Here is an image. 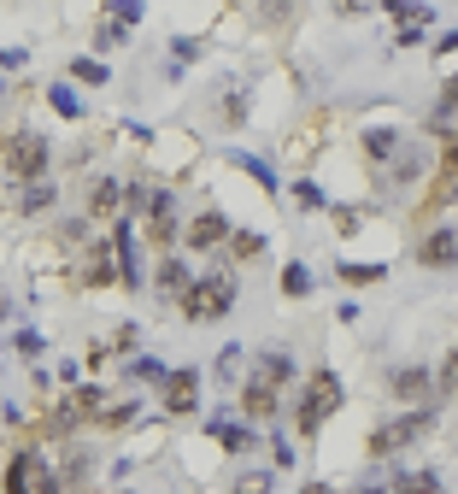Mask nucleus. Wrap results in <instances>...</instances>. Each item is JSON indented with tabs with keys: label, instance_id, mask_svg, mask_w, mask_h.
I'll use <instances>...</instances> for the list:
<instances>
[{
	"label": "nucleus",
	"instance_id": "nucleus-1",
	"mask_svg": "<svg viewBox=\"0 0 458 494\" xmlns=\"http://www.w3.org/2000/svg\"><path fill=\"white\" fill-rule=\"evenodd\" d=\"M182 318H194V324H218V318L235 312V277L229 271H212V277H189V289L177 294Z\"/></svg>",
	"mask_w": 458,
	"mask_h": 494
},
{
	"label": "nucleus",
	"instance_id": "nucleus-2",
	"mask_svg": "<svg viewBox=\"0 0 458 494\" xmlns=\"http://www.w3.org/2000/svg\"><path fill=\"white\" fill-rule=\"evenodd\" d=\"M0 171H6V177H18V183L47 177V171H54V147H47V135L42 130L6 135V147H0Z\"/></svg>",
	"mask_w": 458,
	"mask_h": 494
},
{
	"label": "nucleus",
	"instance_id": "nucleus-3",
	"mask_svg": "<svg viewBox=\"0 0 458 494\" xmlns=\"http://www.w3.org/2000/svg\"><path fill=\"white\" fill-rule=\"evenodd\" d=\"M435 406L429 400H417L412 412H400V418H388V424L376 430V436H370V453H382V459H388V453H405V448H417V441L429 436V430H435Z\"/></svg>",
	"mask_w": 458,
	"mask_h": 494
},
{
	"label": "nucleus",
	"instance_id": "nucleus-4",
	"mask_svg": "<svg viewBox=\"0 0 458 494\" xmlns=\"http://www.w3.org/2000/svg\"><path fill=\"white\" fill-rule=\"evenodd\" d=\"M341 400H346V389H341L336 370H312V377H306V394H300V436H317V430L341 412Z\"/></svg>",
	"mask_w": 458,
	"mask_h": 494
},
{
	"label": "nucleus",
	"instance_id": "nucleus-5",
	"mask_svg": "<svg viewBox=\"0 0 458 494\" xmlns=\"http://www.w3.org/2000/svg\"><path fill=\"white\" fill-rule=\"evenodd\" d=\"M6 489L12 494H59V471L35 448H24V453L6 459Z\"/></svg>",
	"mask_w": 458,
	"mask_h": 494
},
{
	"label": "nucleus",
	"instance_id": "nucleus-6",
	"mask_svg": "<svg viewBox=\"0 0 458 494\" xmlns=\"http://www.w3.org/2000/svg\"><path fill=\"white\" fill-rule=\"evenodd\" d=\"M159 406H165L171 418L194 412V406H200V370H194V365L165 370V382H159Z\"/></svg>",
	"mask_w": 458,
	"mask_h": 494
},
{
	"label": "nucleus",
	"instance_id": "nucleus-7",
	"mask_svg": "<svg viewBox=\"0 0 458 494\" xmlns=\"http://www.w3.org/2000/svg\"><path fill=\"white\" fill-rule=\"evenodd\" d=\"M388 389H394V400H405V406L435 400V377H429V365H394L388 370Z\"/></svg>",
	"mask_w": 458,
	"mask_h": 494
},
{
	"label": "nucleus",
	"instance_id": "nucleus-8",
	"mask_svg": "<svg viewBox=\"0 0 458 494\" xmlns=\"http://www.w3.org/2000/svg\"><path fill=\"white\" fill-rule=\"evenodd\" d=\"M182 236H189L194 253H212V247H224V242H229V218L218 212V206H206L200 218H189V230H182Z\"/></svg>",
	"mask_w": 458,
	"mask_h": 494
},
{
	"label": "nucleus",
	"instance_id": "nucleus-9",
	"mask_svg": "<svg viewBox=\"0 0 458 494\" xmlns=\"http://www.w3.org/2000/svg\"><path fill=\"white\" fill-rule=\"evenodd\" d=\"M147 242H159V247H171L182 236V224H177V206H171V194L165 189H153V201H147Z\"/></svg>",
	"mask_w": 458,
	"mask_h": 494
},
{
	"label": "nucleus",
	"instance_id": "nucleus-10",
	"mask_svg": "<svg viewBox=\"0 0 458 494\" xmlns=\"http://www.w3.org/2000/svg\"><path fill=\"white\" fill-rule=\"evenodd\" d=\"M241 412L247 418H258V424H277V412H282V394L277 389H270V382H247V389H241Z\"/></svg>",
	"mask_w": 458,
	"mask_h": 494
},
{
	"label": "nucleus",
	"instance_id": "nucleus-11",
	"mask_svg": "<svg viewBox=\"0 0 458 494\" xmlns=\"http://www.w3.org/2000/svg\"><path fill=\"white\" fill-rule=\"evenodd\" d=\"M417 259H424L429 271H453L458 265V230H429L424 247H417Z\"/></svg>",
	"mask_w": 458,
	"mask_h": 494
},
{
	"label": "nucleus",
	"instance_id": "nucleus-12",
	"mask_svg": "<svg viewBox=\"0 0 458 494\" xmlns=\"http://www.w3.org/2000/svg\"><path fill=\"white\" fill-rule=\"evenodd\" d=\"M394 18H400V47H417V42H424V30L435 24V6H424V0H405Z\"/></svg>",
	"mask_w": 458,
	"mask_h": 494
},
{
	"label": "nucleus",
	"instance_id": "nucleus-13",
	"mask_svg": "<svg viewBox=\"0 0 458 494\" xmlns=\"http://www.w3.org/2000/svg\"><path fill=\"white\" fill-rule=\"evenodd\" d=\"M458 130V77H447V89H441V101H435V113H429V135H447Z\"/></svg>",
	"mask_w": 458,
	"mask_h": 494
},
{
	"label": "nucleus",
	"instance_id": "nucleus-14",
	"mask_svg": "<svg viewBox=\"0 0 458 494\" xmlns=\"http://www.w3.org/2000/svg\"><path fill=\"white\" fill-rule=\"evenodd\" d=\"M54 201H59L54 183H47V177H30V183H24V194H18V218H42V212H54Z\"/></svg>",
	"mask_w": 458,
	"mask_h": 494
},
{
	"label": "nucleus",
	"instance_id": "nucleus-15",
	"mask_svg": "<svg viewBox=\"0 0 458 494\" xmlns=\"http://www.w3.org/2000/svg\"><path fill=\"white\" fill-rule=\"evenodd\" d=\"M118 201H123L118 177H101V183H89V218H112V212H118Z\"/></svg>",
	"mask_w": 458,
	"mask_h": 494
},
{
	"label": "nucleus",
	"instance_id": "nucleus-16",
	"mask_svg": "<svg viewBox=\"0 0 458 494\" xmlns=\"http://www.w3.org/2000/svg\"><path fill=\"white\" fill-rule=\"evenodd\" d=\"M288 377H294V353H282V348L258 353V382H270V389H282Z\"/></svg>",
	"mask_w": 458,
	"mask_h": 494
},
{
	"label": "nucleus",
	"instance_id": "nucleus-17",
	"mask_svg": "<svg viewBox=\"0 0 458 494\" xmlns=\"http://www.w3.org/2000/svg\"><path fill=\"white\" fill-rule=\"evenodd\" d=\"M424 171H429V147H405V153L394 159V183H400V189H412Z\"/></svg>",
	"mask_w": 458,
	"mask_h": 494
},
{
	"label": "nucleus",
	"instance_id": "nucleus-18",
	"mask_svg": "<svg viewBox=\"0 0 458 494\" xmlns=\"http://www.w3.org/2000/svg\"><path fill=\"white\" fill-rule=\"evenodd\" d=\"M212 436H218V441H224V448H229V453H253V430H247V424H229V418H224V412H218V418H212Z\"/></svg>",
	"mask_w": 458,
	"mask_h": 494
},
{
	"label": "nucleus",
	"instance_id": "nucleus-19",
	"mask_svg": "<svg viewBox=\"0 0 458 494\" xmlns=\"http://www.w3.org/2000/svg\"><path fill=\"white\" fill-rule=\"evenodd\" d=\"M189 277L194 271L182 265V259H159V294H165V301H177V294L189 289Z\"/></svg>",
	"mask_w": 458,
	"mask_h": 494
},
{
	"label": "nucleus",
	"instance_id": "nucleus-20",
	"mask_svg": "<svg viewBox=\"0 0 458 494\" xmlns=\"http://www.w3.org/2000/svg\"><path fill=\"white\" fill-rule=\"evenodd\" d=\"M277 282H282V294H288V301H300V294H312V271H306L300 259H288Z\"/></svg>",
	"mask_w": 458,
	"mask_h": 494
},
{
	"label": "nucleus",
	"instance_id": "nucleus-21",
	"mask_svg": "<svg viewBox=\"0 0 458 494\" xmlns=\"http://www.w3.org/2000/svg\"><path fill=\"white\" fill-rule=\"evenodd\" d=\"M83 282H89V289H106V282H118V259L101 247V253L89 259V271H83Z\"/></svg>",
	"mask_w": 458,
	"mask_h": 494
},
{
	"label": "nucleus",
	"instance_id": "nucleus-22",
	"mask_svg": "<svg viewBox=\"0 0 458 494\" xmlns=\"http://www.w3.org/2000/svg\"><path fill=\"white\" fill-rule=\"evenodd\" d=\"M235 171H247V177H253L265 194H277V171H270L265 159H253V153H235Z\"/></svg>",
	"mask_w": 458,
	"mask_h": 494
},
{
	"label": "nucleus",
	"instance_id": "nucleus-23",
	"mask_svg": "<svg viewBox=\"0 0 458 494\" xmlns=\"http://www.w3.org/2000/svg\"><path fill=\"white\" fill-rule=\"evenodd\" d=\"M47 106H54L59 118H77L83 113V101H77V89H71V83H47Z\"/></svg>",
	"mask_w": 458,
	"mask_h": 494
},
{
	"label": "nucleus",
	"instance_id": "nucleus-24",
	"mask_svg": "<svg viewBox=\"0 0 458 494\" xmlns=\"http://www.w3.org/2000/svg\"><path fill=\"white\" fill-rule=\"evenodd\" d=\"M71 77H77V83H89V89H101V83L112 77V71H106V59H89V54H83V59H71Z\"/></svg>",
	"mask_w": 458,
	"mask_h": 494
},
{
	"label": "nucleus",
	"instance_id": "nucleus-25",
	"mask_svg": "<svg viewBox=\"0 0 458 494\" xmlns=\"http://www.w3.org/2000/svg\"><path fill=\"white\" fill-rule=\"evenodd\" d=\"M89 471H94V459L83 448H71L65 453V471H59V489H65V483H89Z\"/></svg>",
	"mask_w": 458,
	"mask_h": 494
},
{
	"label": "nucleus",
	"instance_id": "nucleus-26",
	"mask_svg": "<svg viewBox=\"0 0 458 494\" xmlns=\"http://www.w3.org/2000/svg\"><path fill=\"white\" fill-rule=\"evenodd\" d=\"M229 253L235 259H258L265 253V236H258V230H229Z\"/></svg>",
	"mask_w": 458,
	"mask_h": 494
},
{
	"label": "nucleus",
	"instance_id": "nucleus-27",
	"mask_svg": "<svg viewBox=\"0 0 458 494\" xmlns=\"http://www.w3.org/2000/svg\"><path fill=\"white\" fill-rule=\"evenodd\" d=\"M294 6H300V0H258V24H265V30H277V24L294 18Z\"/></svg>",
	"mask_w": 458,
	"mask_h": 494
},
{
	"label": "nucleus",
	"instance_id": "nucleus-28",
	"mask_svg": "<svg viewBox=\"0 0 458 494\" xmlns=\"http://www.w3.org/2000/svg\"><path fill=\"white\" fill-rule=\"evenodd\" d=\"M336 277L365 289V282H382V277H388V265H358V259H353V265H336Z\"/></svg>",
	"mask_w": 458,
	"mask_h": 494
},
{
	"label": "nucleus",
	"instance_id": "nucleus-29",
	"mask_svg": "<svg viewBox=\"0 0 458 494\" xmlns=\"http://www.w3.org/2000/svg\"><path fill=\"white\" fill-rule=\"evenodd\" d=\"M101 6H106V12H112V18H118V24H130V30H135V24H141V18H147V6H141V0H101Z\"/></svg>",
	"mask_w": 458,
	"mask_h": 494
},
{
	"label": "nucleus",
	"instance_id": "nucleus-30",
	"mask_svg": "<svg viewBox=\"0 0 458 494\" xmlns=\"http://www.w3.org/2000/svg\"><path fill=\"white\" fill-rule=\"evenodd\" d=\"M394 147H400V135H394V130H365V153L370 159H388Z\"/></svg>",
	"mask_w": 458,
	"mask_h": 494
},
{
	"label": "nucleus",
	"instance_id": "nucleus-31",
	"mask_svg": "<svg viewBox=\"0 0 458 494\" xmlns=\"http://www.w3.org/2000/svg\"><path fill=\"white\" fill-rule=\"evenodd\" d=\"M241 360H247L241 348H224V353H218V382H229V389H235V382H241Z\"/></svg>",
	"mask_w": 458,
	"mask_h": 494
},
{
	"label": "nucleus",
	"instance_id": "nucleus-32",
	"mask_svg": "<svg viewBox=\"0 0 458 494\" xmlns=\"http://www.w3.org/2000/svg\"><path fill=\"white\" fill-rule=\"evenodd\" d=\"M47 424H54V430H59V436H71V430H77V424H83V406H77V394H71V400H65V406H59V412H54V418H47Z\"/></svg>",
	"mask_w": 458,
	"mask_h": 494
},
{
	"label": "nucleus",
	"instance_id": "nucleus-33",
	"mask_svg": "<svg viewBox=\"0 0 458 494\" xmlns=\"http://www.w3.org/2000/svg\"><path fill=\"white\" fill-rule=\"evenodd\" d=\"M118 42H130V24H101V30H94V54H106V47H118Z\"/></svg>",
	"mask_w": 458,
	"mask_h": 494
},
{
	"label": "nucleus",
	"instance_id": "nucleus-34",
	"mask_svg": "<svg viewBox=\"0 0 458 494\" xmlns=\"http://www.w3.org/2000/svg\"><path fill=\"white\" fill-rule=\"evenodd\" d=\"M165 370L171 365H159L153 353H135V360H130V377H147V382H165Z\"/></svg>",
	"mask_w": 458,
	"mask_h": 494
},
{
	"label": "nucleus",
	"instance_id": "nucleus-35",
	"mask_svg": "<svg viewBox=\"0 0 458 494\" xmlns=\"http://www.w3.org/2000/svg\"><path fill=\"white\" fill-rule=\"evenodd\" d=\"M394 489H441V471H400V477H388Z\"/></svg>",
	"mask_w": 458,
	"mask_h": 494
},
{
	"label": "nucleus",
	"instance_id": "nucleus-36",
	"mask_svg": "<svg viewBox=\"0 0 458 494\" xmlns=\"http://www.w3.org/2000/svg\"><path fill=\"white\" fill-rule=\"evenodd\" d=\"M218 113H224L229 130H241V124H247V94H224V106H218Z\"/></svg>",
	"mask_w": 458,
	"mask_h": 494
},
{
	"label": "nucleus",
	"instance_id": "nucleus-37",
	"mask_svg": "<svg viewBox=\"0 0 458 494\" xmlns=\"http://www.w3.org/2000/svg\"><path fill=\"white\" fill-rule=\"evenodd\" d=\"M12 348H18L24 360H42V353H47V341L35 336V330H18V336H12Z\"/></svg>",
	"mask_w": 458,
	"mask_h": 494
},
{
	"label": "nucleus",
	"instance_id": "nucleus-38",
	"mask_svg": "<svg viewBox=\"0 0 458 494\" xmlns=\"http://www.w3.org/2000/svg\"><path fill=\"white\" fill-rule=\"evenodd\" d=\"M147 201H153V189H147V183H130V189H123V206H130V218H141Z\"/></svg>",
	"mask_w": 458,
	"mask_h": 494
},
{
	"label": "nucleus",
	"instance_id": "nucleus-39",
	"mask_svg": "<svg viewBox=\"0 0 458 494\" xmlns=\"http://www.w3.org/2000/svg\"><path fill=\"white\" fill-rule=\"evenodd\" d=\"M270 459H277L282 471H288V465H294V441L282 436V430H277V436H270Z\"/></svg>",
	"mask_w": 458,
	"mask_h": 494
},
{
	"label": "nucleus",
	"instance_id": "nucleus-40",
	"mask_svg": "<svg viewBox=\"0 0 458 494\" xmlns=\"http://www.w3.org/2000/svg\"><path fill=\"white\" fill-rule=\"evenodd\" d=\"M435 389H447V394H458V348L447 353V365H441V382Z\"/></svg>",
	"mask_w": 458,
	"mask_h": 494
},
{
	"label": "nucleus",
	"instance_id": "nucleus-41",
	"mask_svg": "<svg viewBox=\"0 0 458 494\" xmlns=\"http://www.w3.org/2000/svg\"><path fill=\"white\" fill-rule=\"evenodd\" d=\"M171 54L189 65V59H200V42H194V35H177V47H171Z\"/></svg>",
	"mask_w": 458,
	"mask_h": 494
},
{
	"label": "nucleus",
	"instance_id": "nucleus-42",
	"mask_svg": "<svg viewBox=\"0 0 458 494\" xmlns=\"http://www.w3.org/2000/svg\"><path fill=\"white\" fill-rule=\"evenodd\" d=\"M135 418V406H112V412H101V424H112V430H123Z\"/></svg>",
	"mask_w": 458,
	"mask_h": 494
},
{
	"label": "nucleus",
	"instance_id": "nucleus-43",
	"mask_svg": "<svg viewBox=\"0 0 458 494\" xmlns=\"http://www.w3.org/2000/svg\"><path fill=\"white\" fill-rule=\"evenodd\" d=\"M0 71H24V47H0Z\"/></svg>",
	"mask_w": 458,
	"mask_h": 494
},
{
	"label": "nucleus",
	"instance_id": "nucleus-44",
	"mask_svg": "<svg viewBox=\"0 0 458 494\" xmlns=\"http://www.w3.org/2000/svg\"><path fill=\"white\" fill-rule=\"evenodd\" d=\"M370 6H376V0H336L341 18H358V12H370Z\"/></svg>",
	"mask_w": 458,
	"mask_h": 494
},
{
	"label": "nucleus",
	"instance_id": "nucleus-45",
	"mask_svg": "<svg viewBox=\"0 0 458 494\" xmlns=\"http://www.w3.org/2000/svg\"><path fill=\"white\" fill-rule=\"evenodd\" d=\"M6 318H12V289L0 282V324H6Z\"/></svg>",
	"mask_w": 458,
	"mask_h": 494
},
{
	"label": "nucleus",
	"instance_id": "nucleus-46",
	"mask_svg": "<svg viewBox=\"0 0 458 494\" xmlns=\"http://www.w3.org/2000/svg\"><path fill=\"white\" fill-rule=\"evenodd\" d=\"M435 47H441V54H453V47H458V30H447V35H441Z\"/></svg>",
	"mask_w": 458,
	"mask_h": 494
},
{
	"label": "nucleus",
	"instance_id": "nucleus-47",
	"mask_svg": "<svg viewBox=\"0 0 458 494\" xmlns=\"http://www.w3.org/2000/svg\"><path fill=\"white\" fill-rule=\"evenodd\" d=\"M376 6H388V12H400V6H405V0H376Z\"/></svg>",
	"mask_w": 458,
	"mask_h": 494
}]
</instances>
